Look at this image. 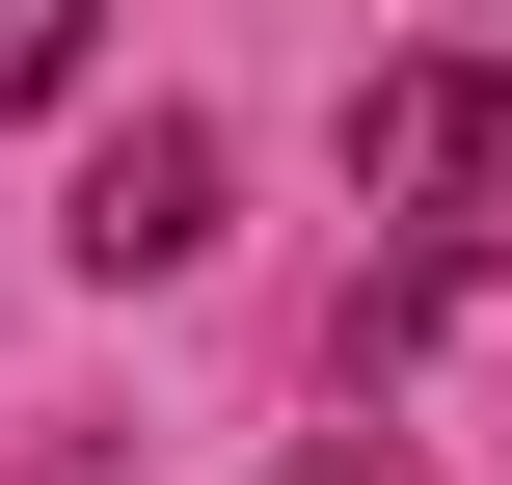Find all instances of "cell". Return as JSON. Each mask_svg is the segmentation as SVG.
<instances>
[{"label": "cell", "instance_id": "1", "mask_svg": "<svg viewBox=\"0 0 512 485\" xmlns=\"http://www.w3.org/2000/svg\"><path fill=\"white\" fill-rule=\"evenodd\" d=\"M351 216H378V297H512V81L486 54H378Z\"/></svg>", "mask_w": 512, "mask_h": 485}, {"label": "cell", "instance_id": "2", "mask_svg": "<svg viewBox=\"0 0 512 485\" xmlns=\"http://www.w3.org/2000/svg\"><path fill=\"white\" fill-rule=\"evenodd\" d=\"M216 243V135H135V162H81V270H189Z\"/></svg>", "mask_w": 512, "mask_h": 485}, {"label": "cell", "instance_id": "3", "mask_svg": "<svg viewBox=\"0 0 512 485\" xmlns=\"http://www.w3.org/2000/svg\"><path fill=\"white\" fill-rule=\"evenodd\" d=\"M81 27H108V0H0V108H54V81H81Z\"/></svg>", "mask_w": 512, "mask_h": 485}]
</instances>
